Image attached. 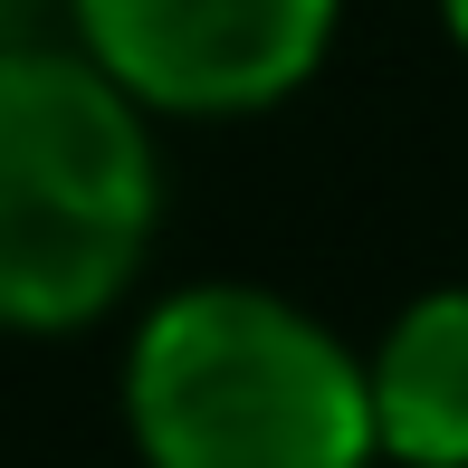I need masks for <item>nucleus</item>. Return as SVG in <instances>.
Returning <instances> with one entry per match:
<instances>
[{
  "mask_svg": "<svg viewBox=\"0 0 468 468\" xmlns=\"http://www.w3.org/2000/svg\"><path fill=\"white\" fill-rule=\"evenodd\" d=\"M431 10H440V38H450L459 68H468V0H431Z\"/></svg>",
  "mask_w": 468,
  "mask_h": 468,
  "instance_id": "39448f33",
  "label": "nucleus"
},
{
  "mask_svg": "<svg viewBox=\"0 0 468 468\" xmlns=\"http://www.w3.org/2000/svg\"><path fill=\"white\" fill-rule=\"evenodd\" d=\"M163 239V144L68 38H0V335L105 325Z\"/></svg>",
  "mask_w": 468,
  "mask_h": 468,
  "instance_id": "f03ea898",
  "label": "nucleus"
},
{
  "mask_svg": "<svg viewBox=\"0 0 468 468\" xmlns=\"http://www.w3.org/2000/svg\"><path fill=\"white\" fill-rule=\"evenodd\" d=\"M345 0H68V48L154 124H239L306 96Z\"/></svg>",
  "mask_w": 468,
  "mask_h": 468,
  "instance_id": "7ed1b4c3",
  "label": "nucleus"
},
{
  "mask_svg": "<svg viewBox=\"0 0 468 468\" xmlns=\"http://www.w3.org/2000/svg\"><path fill=\"white\" fill-rule=\"evenodd\" d=\"M364 411L382 468H468V278L420 287L364 345Z\"/></svg>",
  "mask_w": 468,
  "mask_h": 468,
  "instance_id": "20e7f679",
  "label": "nucleus"
},
{
  "mask_svg": "<svg viewBox=\"0 0 468 468\" xmlns=\"http://www.w3.org/2000/svg\"><path fill=\"white\" fill-rule=\"evenodd\" d=\"M115 401L144 468H382L364 345L259 278L163 287L124 335Z\"/></svg>",
  "mask_w": 468,
  "mask_h": 468,
  "instance_id": "f257e3e1",
  "label": "nucleus"
}]
</instances>
